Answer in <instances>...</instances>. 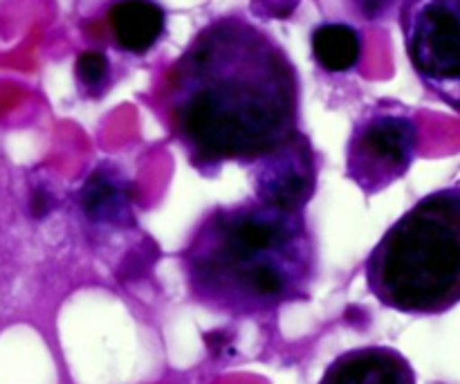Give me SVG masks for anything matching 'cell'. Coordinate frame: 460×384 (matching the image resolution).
<instances>
[{
    "label": "cell",
    "mask_w": 460,
    "mask_h": 384,
    "mask_svg": "<svg viewBox=\"0 0 460 384\" xmlns=\"http://www.w3.org/2000/svg\"><path fill=\"white\" fill-rule=\"evenodd\" d=\"M301 84L290 54L247 18L220 16L189 40L162 85V112L191 166L214 178L250 165L299 130Z\"/></svg>",
    "instance_id": "1"
},
{
    "label": "cell",
    "mask_w": 460,
    "mask_h": 384,
    "mask_svg": "<svg viewBox=\"0 0 460 384\" xmlns=\"http://www.w3.org/2000/svg\"><path fill=\"white\" fill-rule=\"evenodd\" d=\"M193 299L229 317H263L310 297L317 250L305 211L256 201L211 210L182 255Z\"/></svg>",
    "instance_id": "2"
},
{
    "label": "cell",
    "mask_w": 460,
    "mask_h": 384,
    "mask_svg": "<svg viewBox=\"0 0 460 384\" xmlns=\"http://www.w3.org/2000/svg\"><path fill=\"white\" fill-rule=\"evenodd\" d=\"M371 295L404 315L460 304V184L427 193L377 241L364 263Z\"/></svg>",
    "instance_id": "3"
},
{
    "label": "cell",
    "mask_w": 460,
    "mask_h": 384,
    "mask_svg": "<svg viewBox=\"0 0 460 384\" xmlns=\"http://www.w3.org/2000/svg\"><path fill=\"white\" fill-rule=\"evenodd\" d=\"M420 129L404 103L382 99L355 121L346 147V175L362 193L376 196L398 183L418 156Z\"/></svg>",
    "instance_id": "4"
},
{
    "label": "cell",
    "mask_w": 460,
    "mask_h": 384,
    "mask_svg": "<svg viewBox=\"0 0 460 384\" xmlns=\"http://www.w3.org/2000/svg\"><path fill=\"white\" fill-rule=\"evenodd\" d=\"M409 63L438 102L460 112V0H400Z\"/></svg>",
    "instance_id": "5"
},
{
    "label": "cell",
    "mask_w": 460,
    "mask_h": 384,
    "mask_svg": "<svg viewBox=\"0 0 460 384\" xmlns=\"http://www.w3.org/2000/svg\"><path fill=\"white\" fill-rule=\"evenodd\" d=\"M256 201L290 211H305L317 189V156L301 130L247 165Z\"/></svg>",
    "instance_id": "6"
},
{
    "label": "cell",
    "mask_w": 460,
    "mask_h": 384,
    "mask_svg": "<svg viewBox=\"0 0 460 384\" xmlns=\"http://www.w3.org/2000/svg\"><path fill=\"white\" fill-rule=\"evenodd\" d=\"M84 219L99 232H124L135 220V187L124 171L112 162H99L79 189Z\"/></svg>",
    "instance_id": "7"
},
{
    "label": "cell",
    "mask_w": 460,
    "mask_h": 384,
    "mask_svg": "<svg viewBox=\"0 0 460 384\" xmlns=\"http://www.w3.org/2000/svg\"><path fill=\"white\" fill-rule=\"evenodd\" d=\"M319 384H416V371L391 346H362L332 360Z\"/></svg>",
    "instance_id": "8"
},
{
    "label": "cell",
    "mask_w": 460,
    "mask_h": 384,
    "mask_svg": "<svg viewBox=\"0 0 460 384\" xmlns=\"http://www.w3.org/2000/svg\"><path fill=\"white\" fill-rule=\"evenodd\" d=\"M106 18L115 45L128 54H146L166 31V12L157 0H115Z\"/></svg>",
    "instance_id": "9"
},
{
    "label": "cell",
    "mask_w": 460,
    "mask_h": 384,
    "mask_svg": "<svg viewBox=\"0 0 460 384\" xmlns=\"http://www.w3.org/2000/svg\"><path fill=\"white\" fill-rule=\"evenodd\" d=\"M313 57L326 72H350L362 58V36L346 22H322L313 31Z\"/></svg>",
    "instance_id": "10"
},
{
    "label": "cell",
    "mask_w": 460,
    "mask_h": 384,
    "mask_svg": "<svg viewBox=\"0 0 460 384\" xmlns=\"http://www.w3.org/2000/svg\"><path fill=\"white\" fill-rule=\"evenodd\" d=\"M76 88L84 97L99 99L108 93L112 84L111 61L99 49H84L75 61Z\"/></svg>",
    "instance_id": "11"
},
{
    "label": "cell",
    "mask_w": 460,
    "mask_h": 384,
    "mask_svg": "<svg viewBox=\"0 0 460 384\" xmlns=\"http://www.w3.org/2000/svg\"><path fill=\"white\" fill-rule=\"evenodd\" d=\"M350 9L364 21H385L400 4V0H349Z\"/></svg>",
    "instance_id": "12"
}]
</instances>
